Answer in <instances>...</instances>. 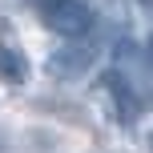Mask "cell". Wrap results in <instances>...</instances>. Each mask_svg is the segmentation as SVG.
<instances>
[{"mask_svg":"<svg viewBox=\"0 0 153 153\" xmlns=\"http://www.w3.org/2000/svg\"><path fill=\"white\" fill-rule=\"evenodd\" d=\"M40 12V20L65 40H81L93 28V8L85 0H32Z\"/></svg>","mask_w":153,"mask_h":153,"instance_id":"6da1fadb","label":"cell"},{"mask_svg":"<svg viewBox=\"0 0 153 153\" xmlns=\"http://www.w3.org/2000/svg\"><path fill=\"white\" fill-rule=\"evenodd\" d=\"M93 61H97V53H93V45H85V36H81V40H69V45L53 48L48 61H45V73L56 76V81H76V76L89 73Z\"/></svg>","mask_w":153,"mask_h":153,"instance_id":"7a4b0ae2","label":"cell"},{"mask_svg":"<svg viewBox=\"0 0 153 153\" xmlns=\"http://www.w3.org/2000/svg\"><path fill=\"white\" fill-rule=\"evenodd\" d=\"M0 81H8V85H24L28 81V56H24V48L4 28H0Z\"/></svg>","mask_w":153,"mask_h":153,"instance_id":"3957f363","label":"cell"},{"mask_svg":"<svg viewBox=\"0 0 153 153\" xmlns=\"http://www.w3.org/2000/svg\"><path fill=\"white\" fill-rule=\"evenodd\" d=\"M149 69H153V36H149Z\"/></svg>","mask_w":153,"mask_h":153,"instance_id":"277c9868","label":"cell"},{"mask_svg":"<svg viewBox=\"0 0 153 153\" xmlns=\"http://www.w3.org/2000/svg\"><path fill=\"white\" fill-rule=\"evenodd\" d=\"M149 153H153V133H149Z\"/></svg>","mask_w":153,"mask_h":153,"instance_id":"5b68a950","label":"cell"}]
</instances>
